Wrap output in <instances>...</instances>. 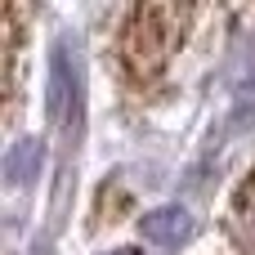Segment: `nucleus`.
<instances>
[{"label":"nucleus","instance_id":"f03ea898","mask_svg":"<svg viewBox=\"0 0 255 255\" xmlns=\"http://www.w3.org/2000/svg\"><path fill=\"white\" fill-rule=\"evenodd\" d=\"M139 233H143V242H152V247H179V242L193 238V215H188L179 202H170V206L148 211V215L139 220Z\"/></svg>","mask_w":255,"mask_h":255},{"label":"nucleus","instance_id":"423d86ee","mask_svg":"<svg viewBox=\"0 0 255 255\" xmlns=\"http://www.w3.org/2000/svg\"><path fill=\"white\" fill-rule=\"evenodd\" d=\"M108 255H143V251H126V247H121V251H108Z\"/></svg>","mask_w":255,"mask_h":255},{"label":"nucleus","instance_id":"20e7f679","mask_svg":"<svg viewBox=\"0 0 255 255\" xmlns=\"http://www.w3.org/2000/svg\"><path fill=\"white\" fill-rule=\"evenodd\" d=\"M229 81H233L242 94H247V90H255V36L238 49V58L229 63Z\"/></svg>","mask_w":255,"mask_h":255},{"label":"nucleus","instance_id":"f257e3e1","mask_svg":"<svg viewBox=\"0 0 255 255\" xmlns=\"http://www.w3.org/2000/svg\"><path fill=\"white\" fill-rule=\"evenodd\" d=\"M81 103V49L76 40H58L49 49V85H45V108L58 121L67 108Z\"/></svg>","mask_w":255,"mask_h":255},{"label":"nucleus","instance_id":"39448f33","mask_svg":"<svg viewBox=\"0 0 255 255\" xmlns=\"http://www.w3.org/2000/svg\"><path fill=\"white\" fill-rule=\"evenodd\" d=\"M251 126H255V99H238V112L229 117V130L242 134V130H251Z\"/></svg>","mask_w":255,"mask_h":255},{"label":"nucleus","instance_id":"7ed1b4c3","mask_svg":"<svg viewBox=\"0 0 255 255\" xmlns=\"http://www.w3.org/2000/svg\"><path fill=\"white\" fill-rule=\"evenodd\" d=\"M40 161H45V143L40 139H31V134H22V139H13L9 148H4V184L9 188H22V184H31L36 175H40Z\"/></svg>","mask_w":255,"mask_h":255}]
</instances>
